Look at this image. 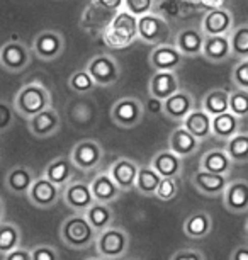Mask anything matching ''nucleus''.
<instances>
[{
    "instance_id": "nucleus-1",
    "label": "nucleus",
    "mask_w": 248,
    "mask_h": 260,
    "mask_svg": "<svg viewBox=\"0 0 248 260\" xmlns=\"http://www.w3.org/2000/svg\"><path fill=\"white\" fill-rule=\"evenodd\" d=\"M100 36L109 50H124L138 39V17L126 11L116 12Z\"/></svg>"
},
{
    "instance_id": "nucleus-2",
    "label": "nucleus",
    "mask_w": 248,
    "mask_h": 260,
    "mask_svg": "<svg viewBox=\"0 0 248 260\" xmlns=\"http://www.w3.org/2000/svg\"><path fill=\"white\" fill-rule=\"evenodd\" d=\"M12 106L19 116L29 121L31 117L51 107V94L40 80H32L24 83L17 90Z\"/></svg>"
},
{
    "instance_id": "nucleus-3",
    "label": "nucleus",
    "mask_w": 248,
    "mask_h": 260,
    "mask_svg": "<svg viewBox=\"0 0 248 260\" xmlns=\"http://www.w3.org/2000/svg\"><path fill=\"white\" fill-rule=\"evenodd\" d=\"M60 240L72 250H87L95 245L97 232L87 221L85 214H70L60 224Z\"/></svg>"
},
{
    "instance_id": "nucleus-4",
    "label": "nucleus",
    "mask_w": 248,
    "mask_h": 260,
    "mask_svg": "<svg viewBox=\"0 0 248 260\" xmlns=\"http://www.w3.org/2000/svg\"><path fill=\"white\" fill-rule=\"evenodd\" d=\"M95 253L102 260H123L129 252L131 238L128 232L121 226H111L104 232L97 233Z\"/></svg>"
},
{
    "instance_id": "nucleus-5",
    "label": "nucleus",
    "mask_w": 248,
    "mask_h": 260,
    "mask_svg": "<svg viewBox=\"0 0 248 260\" xmlns=\"http://www.w3.org/2000/svg\"><path fill=\"white\" fill-rule=\"evenodd\" d=\"M85 70L90 73L95 85L99 87H113L114 83L119 82L121 73H123L118 60L108 53H99V55L92 56L87 61Z\"/></svg>"
},
{
    "instance_id": "nucleus-6",
    "label": "nucleus",
    "mask_w": 248,
    "mask_h": 260,
    "mask_svg": "<svg viewBox=\"0 0 248 260\" xmlns=\"http://www.w3.org/2000/svg\"><path fill=\"white\" fill-rule=\"evenodd\" d=\"M170 38V24L160 14H147L138 19V39L145 45H165Z\"/></svg>"
},
{
    "instance_id": "nucleus-7",
    "label": "nucleus",
    "mask_w": 248,
    "mask_h": 260,
    "mask_svg": "<svg viewBox=\"0 0 248 260\" xmlns=\"http://www.w3.org/2000/svg\"><path fill=\"white\" fill-rule=\"evenodd\" d=\"M145 117V104L138 97H121L111 107V119L124 129L138 126Z\"/></svg>"
},
{
    "instance_id": "nucleus-8",
    "label": "nucleus",
    "mask_w": 248,
    "mask_h": 260,
    "mask_svg": "<svg viewBox=\"0 0 248 260\" xmlns=\"http://www.w3.org/2000/svg\"><path fill=\"white\" fill-rule=\"evenodd\" d=\"M70 160L77 170L92 172L104 160V148L95 140H82L72 148Z\"/></svg>"
},
{
    "instance_id": "nucleus-9",
    "label": "nucleus",
    "mask_w": 248,
    "mask_h": 260,
    "mask_svg": "<svg viewBox=\"0 0 248 260\" xmlns=\"http://www.w3.org/2000/svg\"><path fill=\"white\" fill-rule=\"evenodd\" d=\"M31 65V50L19 39L7 41L0 48V67L9 73H21Z\"/></svg>"
},
{
    "instance_id": "nucleus-10",
    "label": "nucleus",
    "mask_w": 248,
    "mask_h": 260,
    "mask_svg": "<svg viewBox=\"0 0 248 260\" xmlns=\"http://www.w3.org/2000/svg\"><path fill=\"white\" fill-rule=\"evenodd\" d=\"M65 46V36L58 31L48 29V31L36 34L32 41V53L43 61H55L63 55Z\"/></svg>"
},
{
    "instance_id": "nucleus-11",
    "label": "nucleus",
    "mask_w": 248,
    "mask_h": 260,
    "mask_svg": "<svg viewBox=\"0 0 248 260\" xmlns=\"http://www.w3.org/2000/svg\"><path fill=\"white\" fill-rule=\"evenodd\" d=\"M61 201L75 214H85V211L95 203L90 190V184L85 182V180H74L66 187H63Z\"/></svg>"
},
{
    "instance_id": "nucleus-12",
    "label": "nucleus",
    "mask_w": 248,
    "mask_h": 260,
    "mask_svg": "<svg viewBox=\"0 0 248 260\" xmlns=\"http://www.w3.org/2000/svg\"><path fill=\"white\" fill-rule=\"evenodd\" d=\"M26 199L34 208L50 209L53 206H56L58 201L61 199V189L56 187L53 182H50L45 175H41V177L34 180L29 192L26 194Z\"/></svg>"
},
{
    "instance_id": "nucleus-13",
    "label": "nucleus",
    "mask_w": 248,
    "mask_h": 260,
    "mask_svg": "<svg viewBox=\"0 0 248 260\" xmlns=\"http://www.w3.org/2000/svg\"><path fill=\"white\" fill-rule=\"evenodd\" d=\"M199 27L204 36H230L235 27V19H233L231 11H228L226 7L212 9L204 14Z\"/></svg>"
},
{
    "instance_id": "nucleus-14",
    "label": "nucleus",
    "mask_w": 248,
    "mask_h": 260,
    "mask_svg": "<svg viewBox=\"0 0 248 260\" xmlns=\"http://www.w3.org/2000/svg\"><path fill=\"white\" fill-rule=\"evenodd\" d=\"M148 65L155 72H177L184 65V56L173 45L165 43L153 48L148 56Z\"/></svg>"
},
{
    "instance_id": "nucleus-15",
    "label": "nucleus",
    "mask_w": 248,
    "mask_h": 260,
    "mask_svg": "<svg viewBox=\"0 0 248 260\" xmlns=\"http://www.w3.org/2000/svg\"><path fill=\"white\" fill-rule=\"evenodd\" d=\"M138 170H139V165L136 164L133 158H128V156H119V158H116L108 169L109 175L113 177L116 185H118L123 192H129V190L134 189Z\"/></svg>"
},
{
    "instance_id": "nucleus-16",
    "label": "nucleus",
    "mask_w": 248,
    "mask_h": 260,
    "mask_svg": "<svg viewBox=\"0 0 248 260\" xmlns=\"http://www.w3.org/2000/svg\"><path fill=\"white\" fill-rule=\"evenodd\" d=\"M196 109V101L189 90L181 89L163 102V116L170 121L181 122Z\"/></svg>"
},
{
    "instance_id": "nucleus-17",
    "label": "nucleus",
    "mask_w": 248,
    "mask_h": 260,
    "mask_svg": "<svg viewBox=\"0 0 248 260\" xmlns=\"http://www.w3.org/2000/svg\"><path fill=\"white\" fill-rule=\"evenodd\" d=\"M60 127H61V117L53 106L27 121L29 133L36 136V138H50V136L56 135L60 131Z\"/></svg>"
},
{
    "instance_id": "nucleus-18",
    "label": "nucleus",
    "mask_w": 248,
    "mask_h": 260,
    "mask_svg": "<svg viewBox=\"0 0 248 260\" xmlns=\"http://www.w3.org/2000/svg\"><path fill=\"white\" fill-rule=\"evenodd\" d=\"M223 206L233 214L248 213V180L236 179L230 180L223 192Z\"/></svg>"
},
{
    "instance_id": "nucleus-19",
    "label": "nucleus",
    "mask_w": 248,
    "mask_h": 260,
    "mask_svg": "<svg viewBox=\"0 0 248 260\" xmlns=\"http://www.w3.org/2000/svg\"><path fill=\"white\" fill-rule=\"evenodd\" d=\"M191 184L197 192L207 196V198H218V196H223L230 180H228V175L209 174V172L199 169L191 175Z\"/></svg>"
},
{
    "instance_id": "nucleus-20",
    "label": "nucleus",
    "mask_w": 248,
    "mask_h": 260,
    "mask_svg": "<svg viewBox=\"0 0 248 260\" xmlns=\"http://www.w3.org/2000/svg\"><path fill=\"white\" fill-rule=\"evenodd\" d=\"M206 36L201 27H184L173 38V46L182 53L184 58H194L202 55V46Z\"/></svg>"
},
{
    "instance_id": "nucleus-21",
    "label": "nucleus",
    "mask_w": 248,
    "mask_h": 260,
    "mask_svg": "<svg viewBox=\"0 0 248 260\" xmlns=\"http://www.w3.org/2000/svg\"><path fill=\"white\" fill-rule=\"evenodd\" d=\"M89 184H90L92 196H94V201L102 204H113L121 198V194H123V190L116 185V182L109 175L108 170L97 172L94 175V179H92Z\"/></svg>"
},
{
    "instance_id": "nucleus-22",
    "label": "nucleus",
    "mask_w": 248,
    "mask_h": 260,
    "mask_svg": "<svg viewBox=\"0 0 248 260\" xmlns=\"http://www.w3.org/2000/svg\"><path fill=\"white\" fill-rule=\"evenodd\" d=\"M38 179V175L34 174V170L27 165H16L12 169L7 170L4 184L6 189L14 196H26L34 184V180Z\"/></svg>"
},
{
    "instance_id": "nucleus-23",
    "label": "nucleus",
    "mask_w": 248,
    "mask_h": 260,
    "mask_svg": "<svg viewBox=\"0 0 248 260\" xmlns=\"http://www.w3.org/2000/svg\"><path fill=\"white\" fill-rule=\"evenodd\" d=\"M179 90H181V82L177 72H155L148 80V95L157 97L163 102Z\"/></svg>"
},
{
    "instance_id": "nucleus-24",
    "label": "nucleus",
    "mask_w": 248,
    "mask_h": 260,
    "mask_svg": "<svg viewBox=\"0 0 248 260\" xmlns=\"http://www.w3.org/2000/svg\"><path fill=\"white\" fill-rule=\"evenodd\" d=\"M152 169L157 170L162 179H179L184 170V158L175 155L172 150H160L150 160Z\"/></svg>"
},
{
    "instance_id": "nucleus-25",
    "label": "nucleus",
    "mask_w": 248,
    "mask_h": 260,
    "mask_svg": "<svg viewBox=\"0 0 248 260\" xmlns=\"http://www.w3.org/2000/svg\"><path fill=\"white\" fill-rule=\"evenodd\" d=\"M75 167L72 164L70 156H56L53 158L50 164L45 167L43 175L56 185V187H66L70 182H74V175H75Z\"/></svg>"
},
{
    "instance_id": "nucleus-26",
    "label": "nucleus",
    "mask_w": 248,
    "mask_h": 260,
    "mask_svg": "<svg viewBox=\"0 0 248 260\" xmlns=\"http://www.w3.org/2000/svg\"><path fill=\"white\" fill-rule=\"evenodd\" d=\"M201 143L196 136H192L184 126H179L168 136V150H172L181 158H189L201 148Z\"/></svg>"
},
{
    "instance_id": "nucleus-27",
    "label": "nucleus",
    "mask_w": 248,
    "mask_h": 260,
    "mask_svg": "<svg viewBox=\"0 0 248 260\" xmlns=\"http://www.w3.org/2000/svg\"><path fill=\"white\" fill-rule=\"evenodd\" d=\"M235 164L231 161L230 155L226 153L225 148H212L202 155L201 161H199V169L209 174L218 175H230L233 172Z\"/></svg>"
},
{
    "instance_id": "nucleus-28",
    "label": "nucleus",
    "mask_w": 248,
    "mask_h": 260,
    "mask_svg": "<svg viewBox=\"0 0 248 260\" xmlns=\"http://www.w3.org/2000/svg\"><path fill=\"white\" fill-rule=\"evenodd\" d=\"M202 56L212 65H221L231 58V45L228 36H206Z\"/></svg>"
},
{
    "instance_id": "nucleus-29",
    "label": "nucleus",
    "mask_w": 248,
    "mask_h": 260,
    "mask_svg": "<svg viewBox=\"0 0 248 260\" xmlns=\"http://www.w3.org/2000/svg\"><path fill=\"white\" fill-rule=\"evenodd\" d=\"M192 136H196L199 141L207 140L209 136H212L211 126H212V117L207 114L202 107H196L186 119L182 121V124Z\"/></svg>"
},
{
    "instance_id": "nucleus-30",
    "label": "nucleus",
    "mask_w": 248,
    "mask_h": 260,
    "mask_svg": "<svg viewBox=\"0 0 248 260\" xmlns=\"http://www.w3.org/2000/svg\"><path fill=\"white\" fill-rule=\"evenodd\" d=\"M186 237L192 240H202L212 232V218L207 211H194L182 224Z\"/></svg>"
},
{
    "instance_id": "nucleus-31",
    "label": "nucleus",
    "mask_w": 248,
    "mask_h": 260,
    "mask_svg": "<svg viewBox=\"0 0 248 260\" xmlns=\"http://www.w3.org/2000/svg\"><path fill=\"white\" fill-rule=\"evenodd\" d=\"M85 218L90 223V226L95 230L97 233L104 232L111 226H114V209L111 208V204H102L95 203L85 211Z\"/></svg>"
},
{
    "instance_id": "nucleus-32",
    "label": "nucleus",
    "mask_w": 248,
    "mask_h": 260,
    "mask_svg": "<svg viewBox=\"0 0 248 260\" xmlns=\"http://www.w3.org/2000/svg\"><path fill=\"white\" fill-rule=\"evenodd\" d=\"M240 121L238 117L233 114V112H225V114H220L216 117H212V126H211V131H212V136L220 141H226L231 140L233 136L240 133Z\"/></svg>"
},
{
    "instance_id": "nucleus-33",
    "label": "nucleus",
    "mask_w": 248,
    "mask_h": 260,
    "mask_svg": "<svg viewBox=\"0 0 248 260\" xmlns=\"http://www.w3.org/2000/svg\"><path fill=\"white\" fill-rule=\"evenodd\" d=\"M201 107L211 117L225 114V112L230 111V92L226 89H211L204 94Z\"/></svg>"
},
{
    "instance_id": "nucleus-34",
    "label": "nucleus",
    "mask_w": 248,
    "mask_h": 260,
    "mask_svg": "<svg viewBox=\"0 0 248 260\" xmlns=\"http://www.w3.org/2000/svg\"><path fill=\"white\" fill-rule=\"evenodd\" d=\"M19 247H22L21 228L12 221H2L0 223V255L6 257Z\"/></svg>"
},
{
    "instance_id": "nucleus-35",
    "label": "nucleus",
    "mask_w": 248,
    "mask_h": 260,
    "mask_svg": "<svg viewBox=\"0 0 248 260\" xmlns=\"http://www.w3.org/2000/svg\"><path fill=\"white\" fill-rule=\"evenodd\" d=\"M162 177L157 174V170L152 169V165H139L138 177H136L134 189L143 196H155Z\"/></svg>"
},
{
    "instance_id": "nucleus-36",
    "label": "nucleus",
    "mask_w": 248,
    "mask_h": 260,
    "mask_svg": "<svg viewBox=\"0 0 248 260\" xmlns=\"http://www.w3.org/2000/svg\"><path fill=\"white\" fill-rule=\"evenodd\" d=\"M225 150L235 165L248 164V133H241L240 131L231 140H228Z\"/></svg>"
},
{
    "instance_id": "nucleus-37",
    "label": "nucleus",
    "mask_w": 248,
    "mask_h": 260,
    "mask_svg": "<svg viewBox=\"0 0 248 260\" xmlns=\"http://www.w3.org/2000/svg\"><path fill=\"white\" fill-rule=\"evenodd\" d=\"M230 45H231V56H235L238 61L248 58V24L235 26L230 32Z\"/></svg>"
},
{
    "instance_id": "nucleus-38",
    "label": "nucleus",
    "mask_w": 248,
    "mask_h": 260,
    "mask_svg": "<svg viewBox=\"0 0 248 260\" xmlns=\"http://www.w3.org/2000/svg\"><path fill=\"white\" fill-rule=\"evenodd\" d=\"M68 87H70L75 94L85 95V94H90L97 85H95L94 78L90 77V73L84 68V70H77L72 73L70 78H68Z\"/></svg>"
},
{
    "instance_id": "nucleus-39",
    "label": "nucleus",
    "mask_w": 248,
    "mask_h": 260,
    "mask_svg": "<svg viewBox=\"0 0 248 260\" xmlns=\"http://www.w3.org/2000/svg\"><path fill=\"white\" fill-rule=\"evenodd\" d=\"M230 112H233L238 119L248 117V90L235 89L230 92Z\"/></svg>"
},
{
    "instance_id": "nucleus-40",
    "label": "nucleus",
    "mask_w": 248,
    "mask_h": 260,
    "mask_svg": "<svg viewBox=\"0 0 248 260\" xmlns=\"http://www.w3.org/2000/svg\"><path fill=\"white\" fill-rule=\"evenodd\" d=\"M179 189H181L179 179H162L155 198L158 201H163V203H168V201H173L179 196Z\"/></svg>"
},
{
    "instance_id": "nucleus-41",
    "label": "nucleus",
    "mask_w": 248,
    "mask_h": 260,
    "mask_svg": "<svg viewBox=\"0 0 248 260\" xmlns=\"http://www.w3.org/2000/svg\"><path fill=\"white\" fill-rule=\"evenodd\" d=\"M155 7V0H124L123 11L129 12L134 17H143L147 14H152Z\"/></svg>"
},
{
    "instance_id": "nucleus-42",
    "label": "nucleus",
    "mask_w": 248,
    "mask_h": 260,
    "mask_svg": "<svg viewBox=\"0 0 248 260\" xmlns=\"http://www.w3.org/2000/svg\"><path fill=\"white\" fill-rule=\"evenodd\" d=\"M231 82L235 89L248 90V58L240 60L231 70Z\"/></svg>"
},
{
    "instance_id": "nucleus-43",
    "label": "nucleus",
    "mask_w": 248,
    "mask_h": 260,
    "mask_svg": "<svg viewBox=\"0 0 248 260\" xmlns=\"http://www.w3.org/2000/svg\"><path fill=\"white\" fill-rule=\"evenodd\" d=\"M14 106L7 101H0V135L7 133L14 126Z\"/></svg>"
},
{
    "instance_id": "nucleus-44",
    "label": "nucleus",
    "mask_w": 248,
    "mask_h": 260,
    "mask_svg": "<svg viewBox=\"0 0 248 260\" xmlns=\"http://www.w3.org/2000/svg\"><path fill=\"white\" fill-rule=\"evenodd\" d=\"M31 255L32 260H61L58 248L48 243L36 245L34 248H31Z\"/></svg>"
},
{
    "instance_id": "nucleus-45",
    "label": "nucleus",
    "mask_w": 248,
    "mask_h": 260,
    "mask_svg": "<svg viewBox=\"0 0 248 260\" xmlns=\"http://www.w3.org/2000/svg\"><path fill=\"white\" fill-rule=\"evenodd\" d=\"M90 4L102 9V11L109 12L111 16H114L116 12L123 11V7H124V0H90Z\"/></svg>"
},
{
    "instance_id": "nucleus-46",
    "label": "nucleus",
    "mask_w": 248,
    "mask_h": 260,
    "mask_svg": "<svg viewBox=\"0 0 248 260\" xmlns=\"http://www.w3.org/2000/svg\"><path fill=\"white\" fill-rule=\"evenodd\" d=\"M170 260H206V255L197 248H181L172 253Z\"/></svg>"
},
{
    "instance_id": "nucleus-47",
    "label": "nucleus",
    "mask_w": 248,
    "mask_h": 260,
    "mask_svg": "<svg viewBox=\"0 0 248 260\" xmlns=\"http://www.w3.org/2000/svg\"><path fill=\"white\" fill-rule=\"evenodd\" d=\"M2 260H32V255H31V250L29 248L19 247L16 250H12L11 253H7Z\"/></svg>"
},
{
    "instance_id": "nucleus-48",
    "label": "nucleus",
    "mask_w": 248,
    "mask_h": 260,
    "mask_svg": "<svg viewBox=\"0 0 248 260\" xmlns=\"http://www.w3.org/2000/svg\"><path fill=\"white\" fill-rule=\"evenodd\" d=\"M148 109L150 114H163V101H160L157 99V97H152L150 95L148 97V102H147V106H145V111Z\"/></svg>"
},
{
    "instance_id": "nucleus-49",
    "label": "nucleus",
    "mask_w": 248,
    "mask_h": 260,
    "mask_svg": "<svg viewBox=\"0 0 248 260\" xmlns=\"http://www.w3.org/2000/svg\"><path fill=\"white\" fill-rule=\"evenodd\" d=\"M230 260H248V243H241L233 248Z\"/></svg>"
},
{
    "instance_id": "nucleus-50",
    "label": "nucleus",
    "mask_w": 248,
    "mask_h": 260,
    "mask_svg": "<svg viewBox=\"0 0 248 260\" xmlns=\"http://www.w3.org/2000/svg\"><path fill=\"white\" fill-rule=\"evenodd\" d=\"M201 6L206 7L207 11H212V9L225 7V0H201Z\"/></svg>"
},
{
    "instance_id": "nucleus-51",
    "label": "nucleus",
    "mask_w": 248,
    "mask_h": 260,
    "mask_svg": "<svg viewBox=\"0 0 248 260\" xmlns=\"http://www.w3.org/2000/svg\"><path fill=\"white\" fill-rule=\"evenodd\" d=\"M4 216H6V203H4V199L0 198V223L4 221Z\"/></svg>"
},
{
    "instance_id": "nucleus-52",
    "label": "nucleus",
    "mask_w": 248,
    "mask_h": 260,
    "mask_svg": "<svg viewBox=\"0 0 248 260\" xmlns=\"http://www.w3.org/2000/svg\"><path fill=\"white\" fill-rule=\"evenodd\" d=\"M184 2H187V4H199V6H201V0H184Z\"/></svg>"
},
{
    "instance_id": "nucleus-53",
    "label": "nucleus",
    "mask_w": 248,
    "mask_h": 260,
    "mask_svg": "<svg viewBox=\"0 0 248 260\" xmlns=\"http://www.w3.org/2000/svg\"><path fill=\"white\" fill-rule=\"evenodd\" d=\"M245 238L248 240V218H246V223H245Z\"/></svg>"
},
{
    "instance_id": "nucleus-54",
    "label": "nucleus",
    "mask_w": 248,
    "mask_h": 260,
    "mask_svg": "<svg viewBox=\"0 0 248 260\" xmlns=\"http://www.w3.org/2000/svg\"><path fill=\"white\" fill-rule=\"evenodd\" d=\"M85 260H102L100 257H89V258H85Z\"/></svg>"
},
{
    "instance_id": "nucleus-55",
    "label": "nucleus",
    "mask_w": 248,
    "mask_h": 260,
    "mask_svg": "<svg viewBox=\"0 0 248 260\" xmlns=\"http://www.w3.org/2000/svg\"><path fill=\"white\" fill-rule=\"evenodd\" d=\"M124 260H143V258H124Z\"/></svg>"
}]
</instances>
